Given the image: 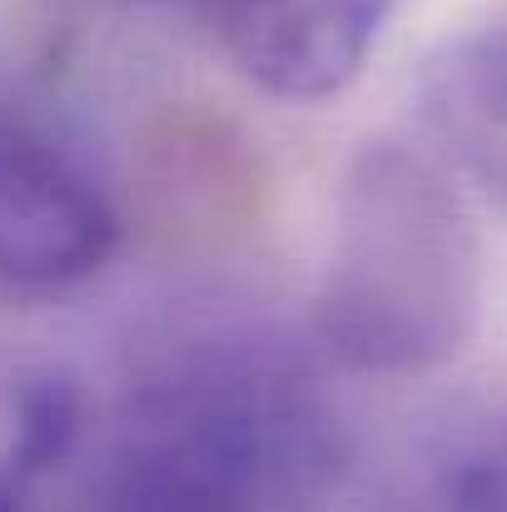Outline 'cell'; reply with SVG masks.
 Wrapping results in <instances>:
<instances>
[{
    "label": "cell",
    "mask_w": 507,
    "mask_h": 512,
    "mask_svg": "<svg viewBox=\"0 0 507 512\" xmlns=\"http://www.w3.org/2000/svg\"><path fill=\"white\" fill-rule=\"evenodd\" d=\"M304 383L259 339H189L130 393L90 478V512H289L329 463Z\"/></svg>",
    "instance_id": "obj_1"
},
{
    "label": "cell",
    "mask_w": 507,
    "mask_h": 512,
    "mask_svg": "<svg viewBox=\"0 0 507 512\" xmlns=\"http://www.w3.org/2000/svg\"><path fill=\"white\" fill-rule=\"evenodd\" d=\"M80 428H85L80 383L60 368L25 373L10 393V448L0 463L15 468L25 483H35L75 453Z\"/></svg>",
    "instance_id": "obj_6"
},
{
    "label": "cell",
    "mask_w": 507,
    "mask_h": 512,
    "mask_svg": "<svg viewBox=\"0 0 507 512\" xmlns=\"http://www.w3.org/2000/svg\"><path fill=\"white\" fill-rule=\"evenodd\" d=\"M408 0H209L234 65L279 100L338 95Z\"/></svg>",
    "instance_id": "obj_4"
},
{
    "label": "cell",
    "mask_w": 507,
    "mask_h": 512,
    "mask_svg": "<svg viewBox=\"0 0 507 512\" xmlns=\"http://www.w3.org/2000/svg\"><path fill=\"white\" fill-rule=\"evenodd\" d=\"M483 254L468 209L423 150L378 140L338 189L314 324L343 368L428 373L478 324Z\"/></svg>",
    "instance_id": "obj_2"
},
{
    "label": "cell",
    "mask_w": 507,
    "mask_h": 512,
    "mask_svg": "<svg viewBox=\"0 0 507 512\" xmlns=\"http://www.w3.org/2000/svg\"><path fill=\"white\" fill-rule=\"evenodd\" d=\"M115 249L105 189L65 150L0 125V289L55 294L90 279Z\"/></svg>",
    "instance_id": "obj_3"
},
{
    "label": "cell",
    "mask_w": 507,
    "mask_h": 512,
    "mask_svg": "<svg viewBox=\"0 0 507 512\" xmlns=\"http://www.w3.org/2000/svg\"><path fill=\"white\" fill-rule=\"evenodd\" d=\"M418 115L443 160L507 209V25L468 30L423 65Z\"/></svg>",
    "instance_id": "obj_5"
},
{
    "label": "cell",
    "mask_w": 507,
    "mask_h": 512,
    "mask_svg": "<svg viewBox=\"0 0 507 512\" xmlns=\"http://www.w3.org/2000/svg\"><path fill=\"white\" fill-rule=\"evenodd\" d=\"M463 512H507V463L468 473V483H463Z\"/></svg>",
    "instance_id": "obj_7"
},
{
    "label": "cell",
    "mask_w": 507,
    "mask_h": 512,
    "mask_svg": "<svg viewBox=\"0 0 507 512\" xmlns=\"http://www.w3.org/2000/svg\"><path fill=\"white\" fill-rule=\"evenodd\" d=\"M25 493H30V483L0 463V512H25Z\"/></svg>",
    "instance_id": "obj_8"
}]
</instances>
